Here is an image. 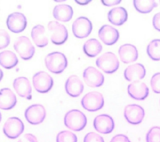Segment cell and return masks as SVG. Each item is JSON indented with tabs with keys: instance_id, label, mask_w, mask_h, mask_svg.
<instances>
[{
	"instance_id": "6da1fadb",
	"label": "cell",
	"mask_w": 160,
	"mask_h": 142,
	"mask_svg": "<svg viewBox=\"0 0 160 142\" xmlns=\"http://www.w3.org/2000/svg\"><path fill=\"white\" fill-rule=\"evenodd\" d=\"M48 69L52 73L60 74L68 66V60L65 55L60 52H52L48 54L44 59Z\"/></svg>"
},
{
	"instance_id": "7a4b0ae2",
	"label": "cell",
	"mask_w": 160,
	"mask_h": 142,
	"mask_svg": "<svg viewBox=\"0 0 160 142\" xmlns=\"http://www.w3.org/2000/svg\"><path fill=\"white\" fill-rule=\"evenodd\" d=\"M66 127L75 131H79L84 128L87 124L85 114L78 109H72L67 112L64 118Z\"/></svg>"
},
{
	"instance_id": "3957f363",
	"label": "cell",
	"mask_w": 160,
	"mask_h": 142,
	"mask_svg": "<svg viewBox=\"0 0 160 142\" xmlns=\"http://www.w3.org/2000/svg\"><path fill=\"white\" fill-rule=\"evenodd\" d=\"M96 66L107 74H111L118 70L119 62L116 55L112 52H106L96 61Z\"/></svg>"
},
{
	"instance_id": "277c9868",
	"label": "cell",
	"mask_w": 160,
	"mask_h": 142,
	"mask_svg": "<svg viewBox=\"0 0 160 142\" xmlns=\"http://www.w3.org/2000/svg\"><path fill=\"white\" fill-rule=\"evenodd\" d=\"M81 103L84 109L89 111H96L103 107L104 101L101 93L97 91H92L83 96Z\"/></svg>"
},
{
	"instance_id": "5b68a950",
	"label": "cell",
	"mask_w": 160,
	"mask_h": 142,
	"mask_svg": "<svg viewBox=\"0 0 160 142\" xmlns=\"http://www.w3.org/2000/svg\"><path fill=\"white\" fill-rule=\"evenodd\" d=\"M50 32L51 42L56 45L64 44L68 38V32L66 27L57 21H49L48 24Z\"/></svg>"
},
{
	"instance_id": "8992f818",
	"label": "cell",
	"mask_w": 160,
	"mask_h": 142,
	"mask_svg": "<svg viewBox=\"0 0 160 142\" xmlns=\"http://www.w3.org/2000/svg\"><path fill=\"white\" fill-rule=\"evenodd\" d=\"M14 48L19 56L24 60L32 58L35 53L34 46L26 36L19 37L14 43Z\"/></svg>"
},
{
	"instance_id": "52a82bcc",
	"label": "cell",
	"mask_w": 160,
	"mask_h": 142,
	"mask_svg": "<svg viewBox=\"0 0 160 142\" xmlns=\"http://www.w3.org/2000/svg\"><path fill=\"white\" fill-rule=\"evenodd\" d=\"M53 83L52 77L45 71L38 72L32 76L33 86L40 93H46L51 90Z\"/></svg>"
},
{
	"instance_id": "ba28073f",
	"label": "cell",
	"mask_w": 160,
	"mask_h": 142,
	"mask_svg": "<svg viewBox=\"0 0 160 142\" xmlns=\"http://www.w3.org/2000/svg\"><path fill=\"white\" fill-rule=\"evenodd\" d=\"M24 129L22 121L17 117L8 118L3 126L4 134L10 139H15L19 137Z\"/></svg>"
},
{
	"instance_id": "9c48e42d",
	"label": "cell",
	"mask_w": 160,
	"mask_h": 142,
	"mask_svg": "<svg viewBox=\"0 0 160 142\" xmlns=\"http://www.w3.org/2000/svg\"><path fill=\"white\" fill-rule=\"evenodd\" d=\"M92 29V25L91 21L83 16L77 18L72 25L73 34L79 39L88 37L91 33Z\"/></svg>"
},
{
	"instance_id": "30bf717a",
	"label": "cell",
	"mask_w": 160,
	"mask_h": 142,
	"mask_svg": "<svg viewBox=\"0 0 160 142\" xmlns=\"http://www.w3.org/2000/svg\"><path fill=\"white\" fill-rule=\"evenodd\" d=\"M26 119L31 124L41 123L46 117V109L39 104H35L29 106L24 112Z\"/></svg>"
},
{
	"instance_id": "8fae6325",
	"label": "cell",
	"mask_w": 160,
	"mask_h": 142,
	"mask_svg": "<svg viewBox=\"0 0 160 142\" xmlns=\"http://www.w3.org/2000/svg\"><path fill=\"white\" fill-rule=\"evenodd\" d=\"M124 116L129 123L138 124L142 122L145 112L144 109L138 104H128L124 108Z\"/></svg>"
},
{
	"instance_id": "7c38bea8",
	"label": "cell",
	"mask_w": 160,
	"mask_h": 142,
	"mask_svg": "<svg viewBox=\"0 0 160 142\" xmlns=\"http://www.w3.org/2000/svg\"><path fill=\"white\" fill-rule=\"evenodd\" d=\"M6 24L11 32L19 33L25 29L27 26V19L22 13L16 12L8 16Z\"/></svg>"
},
{
	"instance_id": "4fadbf2b",
	"label": "cell",
	"mask_w": 160,
	"mask_h": 142,
	"mask_svg": "<svg viewBox=\"0 0 160 142\" xmlns=\"http://www.w3.org/2000/svg\"><path fill=\"white\" fill-rule=\"evenodd\" d=\"M83 78L86 84L92 88L102 86L104 81L103 74L92 66L86 68L83 71Z\"/></svg>"
},
{
	"instance_id": "5bb4252c",
	"label": "cell",
	"mask_w": 160,
	"mask_h": 142,
	"mask_svg": "<svg viewBox=\"0 0 160 142\" xmlns=\"http://www.w3.org/2000/svg\"><path fill=\"white\" fill-rule=\"evenodd\" d=\"M93 125L97 131L102 134L110 133L114 128L112 118L105 114L97 116L94 119Z\"/></svg>"
},
{
	"instance_id": "9a60e30c",
	"label": "cell",
	"mask_w": 160,
	"mask_h": 142,
	"mask_svg": "<svg viewBox=\"0 0 160 142\" xmlns=\"http://www.w3.org/2000/svg\"><path fill=\"white\" fill-rule=\"evenodd\" d=\"M128 93L134 99L144 100L148 96L149 89L143 82L136 81L128 85Z\"/></svg>"
},
{
	"instance_id": "2e32d148",
	"label": "cell",
	"mask_w": 160,
	"mask_h": 142,
	"mask_svg": "<svg viewBox=\"0 0 160 142\" xmlns=\"http://www.w3.org/2000/svg\"><path fill=\"white\" fill-rule=\"evenodd\" d=\"M98 36L100 39L106 45H112L119 38L118 31L109 25H104L99 30Z\"/></svg>"
},
{
	"instance_id": "e0dca14e",
	"label": "cell",
	"mask_w": 160,
	"mask_h": 142,
	"mask_svg": "<svg viewBox=\"0 0 160 142\" xmlns=\"http://www.w3.org/2000/svg\"><path fill=\"white\" fill-rule=\"evenodd\" d=\"M65 89L68 94L71 97H78L82 93L84 85L79 78L76 75L70 76L65 83Z\"/></svg>"
},
{
	"instance_id": "ac0fdd59",
	"label": "cell",
	"mask_w": 160,
	"mask_h": 142,
	"mask_svg": "<svg viewBox=\"0 0 160 142\" xmlns=\"http://www.w3.org/2000/svg\"><path fill=\"white\" fill-rule=\"evenodd\" d=\"M13 87L16 92L21 97L27 99L32 98V88L31 83L26 77H18L13 81Z\"/></svg>"
},
{
	"instance_id": "d6986e66",
	"label": "cell",
	"mask_w": 160,
	"mask_h": 142,
	"mask_svg": "<svg viewBox=\"0 0 160 142\" xmlns=\"http://www.w3.org/2000/svg\"><path fill=\"white\" fill-rule=\"evenodd\" d=\"M146 75L144 66L140 63H136L128 66L124 72L125 79L128 81H136L142 79Z\"/></svg>"
},
{
	"instance_id": "ffe728a7",
	"label": "cell",
	"mask_w": 160,
	"mask_h": 142,
	"mask_svg": "<svg viewBox=\"0 0 160 142\" xmlns=\"http://www.w3.org/2000/svg\"><path fill=\"white\" fill-rule=\"evenodd\" d=\"M118 53L121 61L126 64L134 62L138 57L137 48L131 44H125L121 46Z\"/></svg>"
},
{
	"instance_id": "44dd1931",
	"label": "cell",
	"mask_w": 160,
	"mask_h": 142,
	"mask_svg": "<svg viewBox=\"0 0 160 142\" xmlns=\"http://www.w3.org/2000/svg\"><path fill=\"white\" fill-rule=\"evenodd\" d=\"M17 99L15 94L9 88H4L0 90V108L11 109L15 106Z\"/></svg>"
},
{
	"instance_id": "7402d4cb",
	"label": "cell",
	"mask_w": 160,
	"mask_h": 142,
	"mask_svg": "<svg viewBox=\"0 0 160 142\" xmlns=\"http://www.w3.org/2000/svg\"><path fill=\"white\" fill-rule=\"evenodd\" d=\"M109 21L114 25L121 26L128 19L126 10L122 7L114 8L111 9L108 14Z\"/></svg>"
},
{
	"instance_id": "603a6c76",
	"label": "cell",
	"mask_w": 160,
	"mask_h": 142,
	"mask_svg": "<svg viewBox=\"0 0 160 142\" xmlns=\"http://www.w3.org/2000/svg\"><path fill=\"white\" fill-rule=\"evenodd\" d=\"M52 14L56 19L67 22L71 19L73 16V10L71 6L68 4H58L54 7Z\"/></svg>"
},
{
	"instance_id": "cb8c5ba5",
	"label": "cell",
	"mask_w": 160,
	"mask_h": 142,
	"mask_svg": "<svg viewBox=\"0 0 160 142\" xmlns=\"http://www.w3.org/2000/svg\"><path fill=\"white\" fill-rule=\"evenodd\" d=\"M31 38L35 44L39 48L48 45V39L45 35V28L42 25L38 24L31 30Z\"/></svg>"
},
{
	"instance_id": "d4e9b609",
	"label": "cell",
	"mask_w": 160,
	"mask_h": 142,
	"mask_svg": "<svg viewBox=\"0 0 160 142\" xmlns=\"http://www.w3.org/2000/svg\"><path fill=\"white\" fill-rule=\"evenodd\" d=\"M102 47L100 42L96 39H90L83 45V51L86 55L93 58L96 56L102 51Z\"/></svg>"
},
{
	"instance_id": "484cf974",
	"label": "cell",
	"mask_w": 160,
	"mask_h": 142,
	"mask_svg": "<svg viewBox=\"0 0 160 142\" xmlns=\"http://www.w3.org/2000/svg\"><path fill=\"white\" fill-rule=\"evenodd\" d=\"M18 63V59L11 51H4L0 53V65L6 69H11Z\"/></svg>"
},
{
	"instance_id": "4316f807",
	"label": "cell",
	"mask_w": 160,
	"mask_h": 142,
	"mask_svg": "<svg viewBox=\"0 0 160 142\" xmlns=\"http://www.w3.org/2000/svg\"><path fill=\"white\" fill-rule=\"evenodd\" d=\"M133 4L136 9L142 14L150 13L158 6L157 3L153 0H135Z\"/></svg>"
},
{
	"instance_id": "83f0119b",
	"label": "cell",
	"mask_w": 160,
	"mask_h": 142,
	"mask_svg": "<svg viewBox=\"0 0 160 142\" xmlns=\"http://www.w3.org/2000/svg\"><path fill=\"white\" fill-rule=\"evenodd\" d=\"M147 54L154 61L160 60V39L152 40L147 46Z\"/></svg>"
},
{
	"instance_id": "f1b7e54d",
	"label": "cell",
	"mask_w": 160,
	"mask_h": 142,
	"mask_svg": "<svg viewBox=\"0 0 160 142\" xmlns=\"http://www.w3.org/2000/svg\"><path fill=\"white\" fill-rule=\"evenodd\" d=\"M78 138L75 134L69 131H62L56 136V142H77Z\"/></svg>"
},
{
	"instance_id": "f546056e",
	"label": "cell",
	"mask_w": 160,
	"mask_h": 142,
	"mask_svg": "<svg viewBox=\"0 0 160 142\" xmlns=\"http://www.w3.org/2000/svg\"><path fill=\"white\" fill-rule=\"evenodd\" d=\"M146 142H160V127L151 128L146 134Z\"/></svg>"
},
{
	"instance_id": "4dcf8cb0",
	"label": "cell",
	"mask_w": 160,
	"mask_h": 142,
	"mask_svg": "<svg viewBox=\"0 0 160 142\" xmlns=\"http://www.w3.org/2000/svg\"><path fill=\"white\" fill-rule=\"evenodd\" d=\"M151 86L155 93H160V73H156L152 76Z\"/></svg>"
},
{
	"instance_id": "1f68e13d",
	"label": "cell",
	"mask_w": 160,
	"mask_h": 142,
	"mask_svg": "<svg viewBox=\"0 0 160 142\" xmlns=\"http://www.w3.org/2000/svg\"><path fill=\"white\" fill-rule=\"evenodd\" d=\"M10 43V36L4 29H0V49L6 48Z\"/></svg>"
},
{
	"instance_id": "d6a6232c",
	"label": "cell",
	"mask_w": 160,
	"mask_h": 142,
	"mask_svg": "<svg viewBox=\"0 0 160 142\" xmlns=\"http://www.w3.org/2000/svg\"><path fill=\"white\" fill-rule=\"evenodd\" d=\"M84 142H104V141L103 138L99 134L94 132H90L84 136Z\"/></svg>"
},
{
	"instance_id": "836d02e7",
	"label": "cell",
	"mask_w": 160,
	"mask_h": 142,
	"mask_svg": "<svg viewBox=\"0 0 160 142\" xmlns=\"http://www.w3.org/2000/svg\"><path fill=\"white\" fill-rule=\"evenodd\" d=\"M18 142H38V140L34 135L30 133H27L21 138Z\"/></svg>"
},
{
	"instance_id": "e575fe53",
	"label": "cell",
	"mask_w": 160,
	"mask_h": 142,
	"mask_svg": "<svg viewBox=\"0 0 160 142\" xmlns=\"http://www.w3.org/2000/svg\"><path fill=\"white\" fill-rule=\"evenodd\" d=\"M110 142H131V141L127 136L122 134H119L112 137Z\"/></svg>"
},
{
	"instance_id": "d590c367",
	"label": "cell",
	"mask_w": 160,
	"mask_h": 142,
	"mask_svg": "<svg viewBox=\"0 0 160 142\" xmlns=\"http://www.w3.org/2000/svg\"><path fill=\"white\" fill-rule=\"evenodd\" d=\"M152 24L154 28L160 31V13L156 14L152 19Z\"/></svg>"
},
{
	"instance_id": "8d00e7d4",
	"label": "cell",
	"mask_w": 160,
	"mask_h": 142,
	"mask_svg": "<svg viewBox=\"0 0 160 142\" xmlns=\"http://www.w3.org/2000/svg\"><path fill=\"white\" fill-rule=\"evenodd\" d=\"M101 2L105 6H114V5H116V4H119L121 2V0H118V1H116V0H113V1H111V0H110V1L105 0V1H102Z\"/></svg>"
},
{
	"instance_id": "74e56055",
	"label": "cell",
	"mask_w": 160,
	"mask_h": 142,
	"mask_svg": "<svg viewBox=\"0 0 160 142\" xmlns=\"http://www.w3.org/2000/svg\"><path fill=\"white\" fill-rule=\"evenodd\" d=\"M76 3H78V4H81V5H84V4H88L89 3L91 2V1H75Z\"/></svg>"
},
{
	"instance_id": "f35d334b",
	"label": "cell",
	"mask_w": 160,
	"mask_h": 142,
	"mask_svg": "<svg viewBox=\"0 0 160 142\" xmlns=\"http://www.w3.org/2000/svg\"><path fill=\"white\" fill-rule=\"evenodd\" d=\"M2 77H3V72H2V71L1 70V69L0 68V81H1V79H2Z\"/></svg>"
},
{
	"instance_id": "ab89813d",
	"label": "cell",
	"mask_w": 160,
	"mask_h": 142,
	"mask_svg": "<svg viewBox=\"0 0 160 142\" xmlns=\"http://www.w3.org/2000/svg\"><path fill=\"white\" fill-rule=\"evenodd\" d=\"M1 118H2V116H1V112H0V123H1Z\"/></svg>"
},
{
	"instance_id": "60d3db41",
	"label": "cell",
	"mask_w": 160,
	"mask_h": 142,
	"mask_svg": "<svg viewBox=\"0 0 160 142\" xmlns=\"http://www.w3.org/2000/svg\"><path fill=\"white\" fill-rule=\"evenodd\" d=\"M159 3H160V1H159Z\"/></svg>"
}]
</instances>
